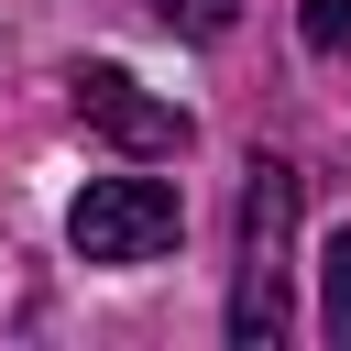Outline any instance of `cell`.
Wrapping results in <instances>:
<instances>
[{
    "label": "cell",
    "mask_w": 351,
    "mask_h": 351,
    "mask_svg": "<svg viewBox=\"0 0 351 351\" xmlns=\"http://www.w3.org/2000/svg\"><path fill=\"white\" fill-rule=\"evenodd\" d=\"M296 252V165L285 154H252L241 176V274H230V340L241 351H274L296 329V296H285V263Z\"/></svg>",
    "instance_id": "obj_1"
},
{
    "label": "cell",
    "mask_w": 351,
    "mask_h": 351,
    "mask_svg": "<svg viewBox=\"0 0 351 351\" xmlns=\"http://www.w3.org/2000/svg\"><path fill=\"white\" fill-rule=\"evenodd\" d=\"M176 230H186V197L165 176H99L66 208V241L88 263H154V252H176Z\"/></svg>",
    "instance_id": "obj_2"
},
{
    "label": "cell",
    "mask_w": 351,
    "mask_h": 351,
    "mask_svg": "<svg viewBox=\"0 0 351 351\" xmlns=\"http://www.w3.org/2000/svg\"><path fill=\"white\" fill-rule=\"evenodd\" d=\"M77 121H88L110 154H132V165H176V154L197 143V121H186L176 99H154L143 77H121V66H77Z\"/></svg>",
    "instance_id": "obj_3"
},
{
    "label": "cell",
    "mask_w": 351,
    "mask_h": 351,
    "mask_svg": "<svg viewBox=\"0 0 351 351\" xmlns=\"http://www.w3.org/2000/svg\"><path fill=\"white\" fill-rule=\"evenodd\" d=\"M318 329H329V340H351V219L329 230V296H318Z\"/></svg>",
    "instance_id": "obj_4"
},
{
    "label": "cell",
    "mask_w": 351,
    "mask_h": 351,
    "mask_svg": "<svg viewBox=\"0 0 351 351\" xmlns=\"http://www.w3.org/2000/svg\"><path fill=\"white\" fill-rule=\"evenodd\" d=\"M143 11H154V22H176V33H197V44L241 22V0H143Z\"/></svg>",
    "instance_id": "obj_5"
},
{
    "label": "cell",
    "mask_w": 351,
    "mask_h": 351,
    "mask_svg": "<svg viewBox=\"0 0 351 351\" xmlns=\"http://www.w3.org/2000/svg\"><path fill=\"white\" fill-rule=\"evenodd\" d=\"M296 33H307V55H351V0H307Z\"/></svg>",
    "instance_id": "obj_6"
}]
</instances>
